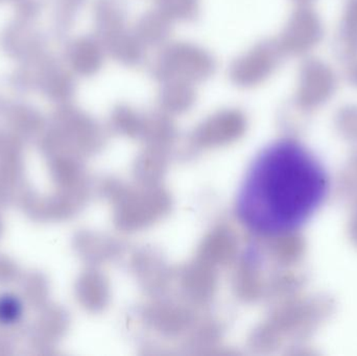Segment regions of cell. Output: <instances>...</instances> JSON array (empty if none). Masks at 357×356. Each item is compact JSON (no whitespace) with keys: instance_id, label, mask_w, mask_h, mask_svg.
<instances>
[{"instance_id":"6da1fadb","label":"cell","mask_w":357,"mask_h":356,"mask_svg":"<svg viewBox=\"0 0 357 356\" xmlns=\"http://www.w3.org/2000/svg\"><path fill=\"white\" fill-rule=\"evenodd\" d=\"M329 190L328 171L316 154L296 138H280L250 163L235 199V215L257 238H283L310 221Z\"/></svg>"},{"instance_id":"7a4b0ae2","label":"cell","mask_w":357,"mask_h":356,"mask_svg":"<svg viewBox=\"0 0 357 356\" xmlns=\"http://www.w3.org/2000/svg\"><path fill=\"white\" fill-rule=\"evenodd\" d=\"M6 85L15 93L37 92L56 104L70 102L77 88L70 69L48 50L20 63V66L6 77Z\"/></svg>"},{"instance_id":"3957f363","label":"cell","mask_w":357,"mask_h":356,"mask_svg":"<svg viewBox=\"0 0 357 356\" xmlns=\"http://www.w3.org/2000/svg\"><path fill=\"white\" fill-rule=\"evenodd\" d=\"M214 61L210 54L192 44H172L161 52L153 71L161 82L180 81L192 84L208 79L213 73Z\"/></svg>"},{"instance_id":"277c9868","label":"cell","mask_w":357,"mask_h":356,"mask_svg":"<svg viewBox=\"0 0 357 356\" xmlns=\"http://www.w3.org/2000/svg\"><path fill=\"white\" fill-rule=\"evenodd\" d=\"M284 56L277 40L260 42L232 63L231 81L237 87H255L277 70Z\"/></svg>"},{"instance_id":"5b68a950","label":"cell","mask_w":357,"mask_h":356,"mask_svg":"<svg viewBox=\"0 0 357 356\" xmlns=\"http://www.w3.org/2000/svg\"><path fill=\"white\" fill-rule=\"evenodd\" d=\"M324 26L318 13L307 6H298L287 20L277 43L284 56H303L322 41Z\"/></svg>"},{"instance_id":"8992f818","label":"cell","mask_w":357,"mask_h":356,"mask_svg":"<svg viewBox=\"0 0 357 356\" xmlns=\"http://www.w3.org/2000/svg\"><path fill=\"white\" fill-rule=\"evenodd\" d=\"M48 37L36 21L15 17L0 33V48L19 63L47 52Z\"/></svg>"},{"instance_id":"52a82bcc","label":"cell","mask_w":357,"mask_h":356,"mask_svg":"<svg viewBox=\"0 0 357 356\" xmlns=\"http://www.w3.org/2000/svg\"><path fill=\"white\" fill-rule=\"evenodd\" d=\"M337 88V77L333 68L319 59H307L300 67L296 102L306 108L320 106L335 95Z\"/></svg>"},{"instance_id":"ba28073f","label":"cell","mask_w":357,"mask_h":356,"mask_svg":"<svg viewBox=\"0 0 357 356\" xmlns=\"http://www.w3.org/2000/svg\"><path fill=\"white\" fill-rule=\"evenodd\" d=\"M105 52L106 50L96 36H82L67 44L65 59L73 72L89 77L102 68Z\"/></svg>"},{"instance_id":"9c48e42d","label":"cell","mask_w":357,"mask_h":356,"mask_svg":"<svg viewBox=\"0 0 357 356\" xmlns=\"http://www.w3.org/2000/svg\"><path fill=\"white\" fill-rule=\"evenodd\" d=\"M335 49L342 60H357V0H347L335 38Z\"/></svg>"},{"instance_id":"30bf717a","label":"cell","mask_w":357,"mask_h":356,"mask_svg":"<svg viewBox=\"0 0 357 356\" xmlns=\"http://www.w3.org/2000/svg\"><path fill=\"white\" fill-rule=\"evenodd\" d=\"M171 21L160 10L144 14L139 24L136 25V37L142 44H161L169 36Z\"/></svg>"},{"instance_id":"8fae6325","label":"cell","mask_w":357,"mask_h":356,"mask_svg":"<svg viewBox=\"0 0 357 356\" xmlns=\"http://www.w3.org/2000/svg\"><path fill=\"white\" fill-rule=\"evenodd\" d=\"M87 0H52V33L64 39Z\"/></svg>"},{"instance_id":"7c38bea8","label":"cell","mask_w":357,"mask_h":356,"mask_svg":"<svg viewBox=\"0 0 357 356\" xmlns=\"http://www.w3.org/2000/svg\"><path fill=\"white\" fill-rule=\"evenodd\" d=\"M160 98L161 102L169 108H184L195 100V88L192 84L185 82H165V87L160 92Z\"/></svg>"},{"instance_id":"4fadbf2b","label":"cell","mask_w":357,"mask_h":356,"mask_svg":"<svg viewBox=\"0 0 357 356\" xmlns=\"http://www.w3.org/2000/svg\"><path fill=\"white\" fill-rule=\"evenodd\" d=\"M158 10L171 20H193L199 10L197 0H158Z\"/></svg>"},{"instance_id":"5bb4252c","label":"cell","mask_w":357,"mask_h":356,"mask_svg":"<svg viewBox=\"0 0 357 356\" xmlns=\"http://www.w3.org/2000/svg\"><path fill=\"white\" fill-rule=\"evenodd\" d=\"M12 3L16 17L36 21L43 12L47 0H13Z\"/></svg>"},{"instance_id":"9a60e30c","label":"cell","mask_w":357,"mask_h":356,"mask_svg":"<svg viewBox=\"0 0 357 356\" xmlns=\"http://www.w3.org/2000/svg\"><path fill=\"white\" fill-rule=\"evenodd\" d=\"M21 316V304L16 297L6 295L0 297V322L12 324Z\"/></svg>"},{"instance_id":"2e32d148","label":"cell","mask_w":357,"mask_h":356,"mask_svg":"<svg viewBox=\"0 0 357 356\" xmlns=\"http://www.w3.org/2000/svg\"><path fill=\"white\" fill-rule=\"evenodd\" d=\"M347 79L354 87L357 88V60L349 63V68L347 71Z\"/></svg>"},{"instance_id":"e0dca14e","label":"cell","mask_w":357,"mask_h":356,"mask_svg":"<svg viewBox=\"0 0 357 356\" xmlns=\"http://www.w3.org/2000/svg\"><path fill=\"white\" fill-rule=\"evenodd\" d=\"M314 0H294V2L298 4V6H307V4L312 3Z\"/></svg>"},{"instance_id":"ac0fdd59","label":"cell","mask_w":357,"mask_h":356,"mask_svg":"<svg viewBox=\"0 0 357 356\" xmlns=\"http://www.w3.org/2000/svg\"><path fill=\"white\" fill-rule=\"evenodd\" d=\"M13 0H0V3H6V2H12Z\"/></svg>"}]
</instances>
